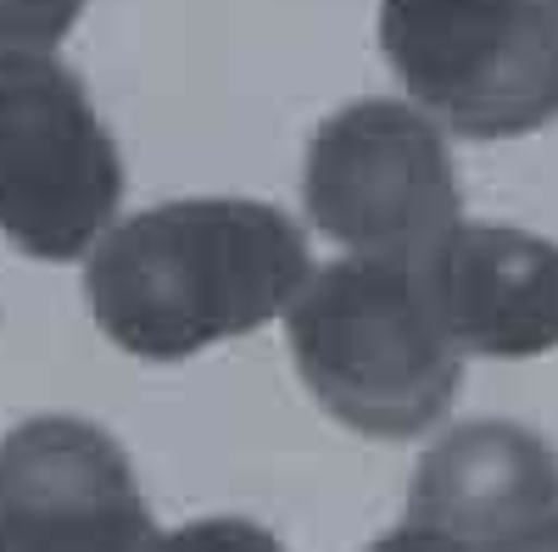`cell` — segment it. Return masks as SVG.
I'll return each mask as SVG.
<instances>
[{
	"label": "cell",
	"mask_w": 558,
	"mask_h": 552,
	"mask_svg": "<svg viewBox=\"0 0 558 552\" xmlns=\"http://www.w3.org/2000/svg\"><path fill=\"white\" fill-rule=\"evenodd\" d=\"M368 552H463L458 541H447V536H436V530H418V525H402V530H391V536H380Z\"/></svg>",
	"instance_id": "obj_11"
},
{
	"label": "cell",
	"mask_w": 558,
	"mask_h": 552,
	"mask_svg": "<svg viewBox=\"0 0 558 552\" xmlns=\"http://www.w3.org/2000/svg\"><path fill=\"white\" fill-rule=\"evenodd\" d=\"M458 352L542 357L558 346V246L508 223H452L418 257Z\"/></svg>",
	"instance_id": "obj_8"
},
{
	"label": "cell",
	"mask_w": 558,
	"mask_h": 552,
	"mask_svg": "<svg viewBox=\"0 0 558 552\" xmlns=\"http://www.w3.org/2000/svg\"><path fill=\"white\" fill-rule=\"evenodd\" d=\"M558 519V452L525 425H458L408 491V525L436 530L463 552H508Z\"/></svg>",
	"instance_id": "obj_7"
},
{
	"label": "cell",
	"mask_w": 558,
	"mask_h": 552,
	"mask_svg": "<svg viewBox=\"0 0 558 552\" xmlns=\"http://www.w3.org/2000/svg\"><path fill=\"white\" fill-rule=\"evenodd\" d=\"M307 212L357 257L418 262L463 223L447 140L402 101H352L313 134Z\"/></svg>",
	"instance_id": "obj_5"
},
{
	"label": "cell",
	"mask_w": 558,
	"mask_h": 552,
	"mask_svg": "<svg viewBox=\"0 0 558 552\" xmlns=\"http://www.w3.org/2000/svg\"><path fill=\"white\" fill-rule=\"evenodd\" d=\"M508 552H558V519H553L547 530H536V536H525L520 547H508Z\"/></svg>",
	"instance_id": "obj_12"
},
{
	"label": "cell",
	"mask_w": 558,
	"mask_h": 552,
	"mask_svg": "<svg viewBox=\"0 0 558 552\" xmlns=\"http://www.w3.org/2000/svg\"><path fill=\"white\" fill-rule=\"evenodd\" d=\"M307 268L302 229L279 207L202 196L112 223L89 246L84 291L123 352L179 363L286 312Z\"/></svg>",
	"instance_id": "obj_1"
},
{
	"label": "cell",
	"mask_w": 558,
	"mask_h": 552,
	"mask_svg": "<svg viewBox=\"0 0 558 552\" xmlns=\"http://www.w3.org/2000/svg\"><path fill=\"white\" fill-rule=\"evenodd\" d=\"M291 352L313 396L380 441L430 430L463 380V352L436 318L425 273L397 257L318 268L291 302Z\"/></svg>",
	"instance_id": "obj_2"
},
{
	"label": "cell",
	"mask_w": 558,
	"mask_h": 552,
	"mask_svg": "<svg viewBox=\"0 0 558 552\" xmlns=\"http://www.w3.org/2000/svg\"><path fill=\"white\" fill-rule=\"evenodd\" d=\"M146 552H286V547L252 519H196L157 536Z\"/></svg>",
	"instance_id": "obj_10"
},
{
	"label": "cell",
	"mask_w": 558,
	"mask_h": 552,
	"mask_svg": "<svg viewBox=\"0 0 558 552\" xmlns=\"http://www.w3.org/2000/svg\"><path fill=\"white\" fill-rule=\"evenodd\" d=\"M380 45L413 101L463 140H514L558 118L553 0H386Z\"/></svg>",
	"instance_id": "obj_3"
},
{
	"label": "cell",
	"mask_w": 558,
	"mask_h": 552,
	"mask_svg": "<svg viewBox=\"0 0 558 552\" xmlns=\"http://www.w3.org/2000/svg\"><path fill=\"white\" fill-rule=\"evenodd\" d=\"M151 508L89 419H28L0 441V552H146Z\"/></svg>",
	"instance_id": "obj_6"
},
{
	"label": "cell",
	"mask_w": 558,
	"mask_h": 552,
	"mask_svg": "<svg viewBox=\"0 0 558 552\" xmlns=\"http://www.w3.org/2000/svg\"><path fill=\"white\" fill-rule=\"evenodd\" d=\"M84 12V0H0V51H45Z\"/></svg>",
	"instance_id": "obj_9"
},
{
	"label": "cell",
	"mask_w": 558,
	"mask_h": 552,
	"mask_svg": "<svg viewBox=\"0 0 558 552\" xmlns=\"http://www.w3.org/2000/svg\"><path fill=\"white\" fill-rule=\"evenodd\" d=\"M553 12H558V0H553Z\"/></svg>",
	"instance_id": "obj_13"
},
{
	"label": "cell",
	"mask_w": 558,
	"mask_h": 552,
	"mask_svg": "<svg viewBox=\"0 0 558 552\" xmlns=\"http://www.w3.org/2000/svg\"><path fill=\"white\" fill-rule=\"evenodd\" d=\"M123 196V162L84 84L45 51H0V235L45 262L96 246Z\"/></svg>",
	"instance_id": "obj_4"
}]
</instances>
